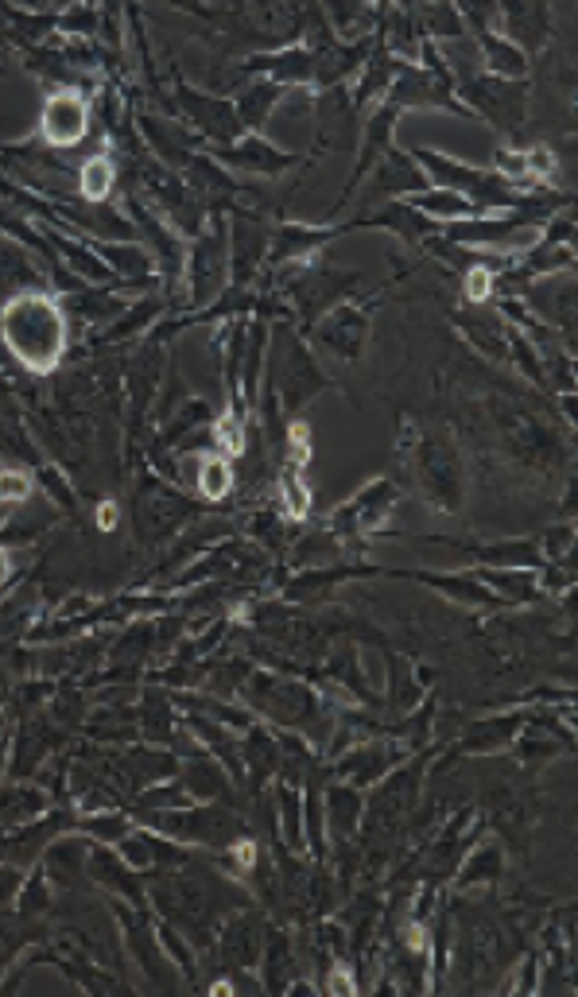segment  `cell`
Masks as SVG:
<instances>
[{
    "label": "cell",
    "instance_id": "obj_1",
    "mask_svg": "<svg viewBox=\"0 0 578 997\" xmlns=\"http://www.w3.org/2000/svg\"><path fill=\"white\" fill-rule=\"evenodd\" d=\"M0 330L8 350L35 373H51L66 350V319L47 295H16L0 315Z\"/></svg>",
    "mask_w": 578,
    "mask_h": 997
},
{
    "label": "cell",
    "instance_id": "obj_2",
    "mask_svg": "<svg viewBox=\"0 0 578 997\" xmlns=\"http://www.w3.org/2000/svg\"><path fill=\"white\" fill-rule=\"evenodd\" d=\"M412 466H416V478L423 485V493L431 497V505L443 509V513H454L458 501H462V466H458V458H454L447 443H431V439L416 443Z\"/></svg>",
    "mask_w": 578,
    "mask_h": 997
},
{
    "label": "cell",
    "instance_id": "obj_3",
    "mask_svg": "<svg viewBox=\"0 0 578 997\" xmlns=\"http://www.w3.org/2000/svg\"><path fill=\"white\" fill-rule=\"evenodd\" d=\"M39 129H43V140L47 144H59V148H70L78 144L86 129H90V101L74 90H59V94L47 97L43 105V117H39Z\"/></svg>",
    "mask_w": 578,
    "mask_h": 997
},
{
    "label": "cell",
    "instance_id": "obj_4",
    "mask_svg": "<svg viewBox=\"0 0 578 997\" xmlns=\"http://www.w3.org/2000/svg\"><path fill=\"white\" fill-rule=\"evenodd\" d=\"M319 338L338 357L354 361V357H361L365 338H369V315L357 311V307H338V311H330V319L322 322Z\"/></svg>",
    "mask_w": 578,
    "mask_h": 997
},
{
    "label": "cell",
    "instance_id": "obj_5",
    "mask_svg": "<svg viewBox=\"0 0 578 997\" xmlns=\"http://www.w3.org/2000/svg\"><path fill=\"white\" fill-rule=\"evenodd\" d=\"M478 51H482V66H489L493 78L505 82H524L528 78V55L516 47L513 39L497 32V28H478Z\"/></svg>",
    "mask_w": 578,
    "mask_h": 997
},
{
    "label": "cell",
    "instance_id": "obj_6",
    "mask_svg": "<svg viewBox=\"0 0 578 997\" xmlns=\"http://www.w3.org/2000/svg\"><path fill=\"white\" fill-rule=\"evenodd\" d=\"M373 187L381 194H419L427 191V179L419 171V163L412 156H400V152H385L377 160V175H373Z\"/></svg>",
    "mask_w": 578,
    "mask_h": 997
},
{
    "label": "cell",
    "instance_id": "obj_7",
    "mask_svg": "<svg viewBox=\"0 0 578 997\" xmlns=\"http://www.w3.org/2000/svg\"><path fill=\"white\" fill-rule=\"evenodd\" d=\"M408 206H412L416 214H423L427 222H435V226H439V222L454 226V222H466V218L478 214V206H474L470 198H462V194H454V191H439V187H427V191L412 194Z\"/></svg>",
    "mask_w": 578,
    "mask_h": 997
},
{
    "label": "cell",
    "instance_id": "obj_8",
    "mask_svg": "<svg viewBox=\"0 0 578 997\" xmlns=\"http://www.w3.org/2000/svg\"><path fill=\"white\" fill-rule=\"evenodd\" d=\"M485 590H501L509 602H528L536 598V575L528 567H497V571H482Z\"/></svg>",
    "mask_w": 578,
    "mask_h": 997
},
{
    "label": "cell",
    "instance_id": "obj_9",
    "mask_svg": "<svg viewBox=\"0 0 578 997\" xmlns=\"http://www.w3.org/2000/svg\"><path fill=\"white\" fill-rule=\"evenodd\" d=\"M229 485H233L229 458H222V454H210V458H202V462H198V493H202L206 501H222L225 493H229Z\"/></svg>",
    "mask_w": 578,
    "mask_h": 997
},
{
    "label": "cell",
    "instance_id": "obj_10",
    "mask_svg": "<svg viewBox=\"0 0 578 997\" xmlns=\"http://www.w3.org/2000/svg\"><path fill=\"white\" fill-rule=\"evenodd\" d=\"M229 160L241 163V167H249V171H284L291 156L276 152V148H268L264 140H245L237 152H229Z\"/></svg>",
    "mask_w": 578,
    "mask_h": 997
},
{
    "label": "cell",
    "instance_id": "obj_11",
    "mask_svg": "<svg viewBox=\"0 0 578 997\" xmlns=\"http://www.w3.org/2000/svg\"><path fill=\"white\" fill-rule=\"evenodd\" d=\"M501 877V846H482V850H474L470 858H466V866H462V889H470V885H485V881H497Z\"/></svg>",
    "mask_w": 578,
    "mask_h": 997
},
{
    "label": "cell",
    "instance_id": "obj_12",
    "mask_svg": "<svg viewBox=\"0 0 578 997\" xmlns=\"http://www.w3.org/2000/svg\"><path fill=\"white\" fill-rule=\"evenodd\" d=\"M214 443H218V454H222V458H237V454L249 451V443H245V423H241L237 412L218 416V423H214Z\"/></svg>",
    "mask_w": 578,
    "mask_h": 997
},
{
    "label": "cell",
    "instance_id": "obj_13",
    "mask_svg": "<svg viewBox=\"0 0 578 997\" xmlns=\"http://www.w3.org/2000/svg\"><path fill=\"white\" fill-rule=\"evenodd\" d=\"M78 183H82V194H86L90 202H101L105 194L113 191V163L105 160V156H97V160H90L82 167Z\"/></svg>",
    "mask_w": 578,
    "mask_h": 997
},
{
    "label": "cell",
    "instance_id": "obj_14",
    "mask_svg": "<svg viewBox=\"0 0 578 997\" xmlns=\"http://www.w3.org/2000/svg\"><path fill=\"white\" fill-rule=\"evenodd\" d=\"M280 501H284V509H288V516H307L311 513V489L303 485V478H299V470H288L284 478H280Z\"/></svg>",
    "mask_w": 578,
    "mask_h": 997
},
{
    "label": "cell",
    "instance_id": "obj_15",
    "mask_svg": "<svg viewBox=\"0 0 578 997\" xmlns=\"http://www.w3.org/2000/svg\"><path fill=\"white\" fill-rule=\"evenodd\" d=\"M32 497V478L20 470H0V501L4 505H24Z\"/></svg>",
    "mask_w": 578,
    "mask_h": 997
},
{
    "label": "cell",
    "instance_id": "obj_16",
    "mask_svg": "<svg viewBox=\"0 0 578 997\" xmlns=\"http://www.w3.org/2000/svg\"><path fill=\"white\" fill-rule=\"evenodd\" d=\"M354 807H357V796L350 792V788H342V792H334V796H330V819H334V823H342V827L350 831V827L357 823Z\"/></svg>",
    "mask_w": 578,
    "mask_h": 997
},
{
    "label": "cell",
    "instance_id": "obj_17",
    "mask_svg": "<svg viewBox=\"0 0 578 997\" xmlns=\"http://www.w3.org/2000/svg\"><path fill=\"white\" fill-rule=\"evenodd\" d=\"M330 990H334V994H338V990H346V994H350V990H354V982H350V978H346L342 970H334V978H330Z\"/></svg>",
    "mask_w": 578,
    "mask_h": 997
},
{
    "label": "cell",
    "instance_id": "obj_18",
    "mask_svg": "<svg viewBox=\"0 0 578 997\" xmlns=\"http://www.w3.org/2000/svg\"><path fill=\"white\" fill-rule=\"evenodd\" d=\"M97 524H101V528H105V532H109V528H113V524H117V509H113V505H105V509H101V513H97Z\"/></svg>",
    "mask_w": 578,
    "mask_h": 997
},
{
    "label": "cell",
    "instance_id": "obj_19",
    "mask_svg": "<svg viewBox=\"0 0 578 997\" xmlns=\"http://www.w3.org/2000/svg\"><path fill=\"white\" fill-rule=\"evenodd\" d=\"M8 571H12V567H8V551H4V547H0V582L8 579Z\"/></svg>",
    "mask_w": 578,
    "mask_h": 997
}]
</instances>
